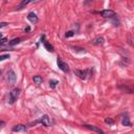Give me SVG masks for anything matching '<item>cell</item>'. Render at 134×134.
I'll return each instance as SVG.
<instances>
[{
    "mask_svg": "<svg viewBox=\"0 0 134 134\" xmlns=\"http://www.w3.org/2000/svg\"><path fill=\"white\" fill-rule=\"evenodd\" d=\"M74 73L77 74V76L82 79V80H86V79H88L90 76H91V70L90 69H86V70H74Z\"/></svg>",
    "mask_w": 134,
    "mask_h": 134,
    "instance_id": "1",
    "label": "cell"
},
{
    "mask_svg": "<svg viewBox=\"0 0 134 134\" xmlns=\"http://www.w3.org/2000/svg\"><path fill=\"white\" fill-rule=\"evenodd\" d=\"M19 95H20V89H19V88H14V89L10 92V100H9V103H10V104H14L15 102L18 100Z\"/></svg>",
    "mask_w": 134,
    "mask_h": 134,
    "instance_id": "2",
    "label": "cell"
},
{
    "mask_svg": "<svg viewBox=\"0 0 134 134\" xmlns=\"http://www.w3.org/2000/svg\"><path fill=\"white\" fill-rule=\"evenodd\" d=\"M57 64H58V67L62 70L63 72H69V66L67 65V63H65L64 61H62V59H61V58H59V57H58Z\"/></svg>",
    "mask_w": 134,
    "mask_h": 134,
    "instance_id": "3",
    "label": "cell"
},
{
    "mask_svg": "<svg viewBox=\"0 0 134 134\" xmlns=\"http://www.w3.org/2000/svg\"><path fill=\"white\" fill-rule=\"evenodd\" d=\"M100 14L103 18L108 19V18H113L114 16H115V12L112 11V10H105V11L100 12Z\"/></svg>",
    "mask_w": 134,
    "mask_h": 134,
    "instance_id": "4",
    "label": "cell"
},
{
    "mask_svg": "<svg viewBox=\"0 0 134 134\" xmlns=\"http://www.w3.org/2000/svg\"><path fill=\"white\" fill-rule=\"evenodd\" d=\"M6 79H7V82H9V84H15L17 77H16V73L14 72V70H9V71H7Z\"/></svg>",
    "mask_w": 134,
    "mask_h": 134,
    "instance_id": "5",
    "label": "cell"
},
{
    "mask_svg": "<svg viewBox=\"0 0 134 134\" xmlns=\"http://www.w3.org/2000/svg\"><path fill=\"white\" fill-rule=\"evenodd\" d=\"M39 123H41L43 126H45V127H50V125H52V123H50V119L48 115H43L41 117L40 121H38Z\"/></svg>",
    "mask_w": 134,
    "mask_h": 134,
    "instance_id": "6",
    "label": "cell"
},
{
    "mask_svg": "<svg viewBox=\"0 0 134 134\" xmlns=\"http://www.w3.org/2000/svg\"><path fill=\"white\" fill-rule=\"evenodd\" d=\"M12 131L13 132H26L27 131V128L26 126L24 125H16L12 128Z\"/></svg>",
    "mask_w": 134,
    "mask_h": 134,
    "instance_id": "7",
    "label": "cell"
},
{
    "mask_svg": "<svg viewBox=\"0 0 134 134\" xmlns=\"http://www.w3.org/2000/svg\"><path fill=\"white\" fill-rule=\"evenodd\" d=\"M83 126H84V127H86L87 129H89V130H91V131H93V132H96V133H100V134H103V133H104L103 130L100 129V128H97V127H95V126L88 125V124H84Z\"/></svg>",
    "mask_w": 134,
    "mask_h": 134,
    "instance_id": "8",
    "label": "cell"
},
{
    "mask_svg": "<svg viewBox=\"0 0 134 134\" xmlns=\"http://www.w3.org/2000/svg\"><path fill=\"white\" fill-rule=\"evenodd\" d=\"M27 19H28V20H29L31 23H37L38 20H39L38 17H37V15L35 14V13H33V12L27 15Z\"/></svg>",
    "mask_w": 134,
    "mask_h": 134,
    "instance_id": "9",
    "label": "cell"
},
{
    "mask_svg": "<svg viewBox=\"0 0 134 134\" xmlns=\"http://www.w3.org/2000/svg\"><path fill=\"white\" fill-rule=\"evenodd\" d=\"M104 42H105V40H104L103 37H97V38L94 39V40L91 41V44H93V45H103Z\"/></svg>",
    "mask_w": 134,
    "mask_h": 134,
    "instance_id": "10",
    "label": "cell"
},
{
    "mask_svg": "<svg viewBox=\"0 0 134 134\" xmlns=\"http://www.w3.org/2000/svg\"><path fill=\"white\" fill-rule=\"evenodd\" d=\"M43 43H44V47H45V49H46V50H48V52H50V53H54V46H53L52 44H50L49 42L44 41Z\"/></svg>",
    "mask_w": 134,
    "mask_h": 134,
    "instance_id": "11",
    "label": "cell"
},
{
    "mask_svg": "<svg viewBox=\"0 0 134 134\" xmlns=\"http://www.w3.org/2000/svg\"><path fill=\"white\" fill-rule=\"evenodd\" d=\"M121 124H123V126H128V127H131L132 124H131V121H130L129 120V117L128 116H125L123 121H121Z\"/></svg>",
    "mask_w": 134,
    "mask_h": 134,
    "instance_id": "12",
    "label": "cell"
},
{
    "mask_svg": "<svg viewBox=\"0 0 134 134\" xmlns=\"http://www.w3.org/2000/svg\"><path fill=\"white\" fill-rule=\"evenodd\" d=\"M33 80H34V82L36 83L37 85H41L42 83H43V79H42L40 76H35V77L33 78Z\"/></svg>",
    "mask_w": 134,
    "mask_h": 134,
    "instance_id": "13",
    "label": "cell"
},
{
    "mask_svg": "<svg viewBox=\"0 0 134 134\" xmlns=\"http://www.w3.org/2000/svg\"><path fill=\"white\" fill-rule=\"evenodd\" d=\"M20 41H21V39L20 38H15V39H13V40H11L10 42H9V45H16V44H18V43H20Z\"/></svg>",
    "mask_w": 134,
    "mask_h": 134,
    "instance_id": "14",
    "label": "cell"
},
{
    "mask_svg": "<svg viewBox=\"0 0 134 134\" xmlns=\"http://www.w3.org/2000/svg\"><path fill=\"white\" fill-rule=\"evenodd\" d=\"M59 84V81L57 80H50L49 81V86H50V88H56V86Z\"/></svg>",
    "mask_w": 134,
    "mask_h": 134,
    "instance_id": "15",
    "label": "cell"
},
{
    "mask_svg": "<svg viewBox=\"0 0 134 134\" xmlns=\"http://www.w3.org/2000/svg\"><path fill=\"white\" fill-rule=\"evenodd\" d=\"M10 54H1L0 56V62H2V61H4L6 60V59H10Z\"/></svg>",
    "mask_w": 134,
    "mask_h": 134,
    "instance_id": "16",
    "label": "cell"
},
{
    "mask_svg": "<svg viewBox=\"0 0 134 134\" xmlns=\"http://www.w3.org/2000/svg\"><path fill=\"white\" fill-rule=\"evenodd\" d=\"M105 123L107 125H113L114 124V120L113 119H110V117H106L105 119Z\"/></svg>",
    "mask_w": 134,
    "mask_h": 134,
    "instance_id": "17",
    "label": "cell"
},
{
    "mask_svg": "<svg viewBox=\"0 0 134 134\" xmlns=\"http://www.w3.org/2000/svg\"><path fill=\"white\" fill-rule=\"evenodd\" d=\"M72 48L76 50V52H82V53H86V49L85 48H81V47H78V46H73Z\"/></svg>",
    "mask_w": 134,
    "mask_h": 134,
    "instance_id": "18",
    "label": "cell"
},
{
    "mask_svg": "<svg viewBox=\"0 0 134 134\" xmlns=\"http://www.w3.org/2000/svg\"><path fill=\"white\" fill-rule=\"evenodd\" d=\"M74 36V33L72 30H69V31H67V33L65 34V37L66 38H70V37H73Z\"/></svg>",
    "mask_w": 134,
    "mask_h": 134,
    "instance_id": "19",
    "label": "cell"
},
{
    "mask_svg": "<svg viewBox=\"0 0 134 134\" xmlns=\"http://www.w3.org/2000/svg\"><path fill=\"white\" fill-rule=\"evenodd\" d=\"M6 41H7V40H6V38H1V39H0V46H2Z\"/></svg>",
    "mask_w": 134,
    "mask_h": 134,
    "instance_id": "20",
    "label": "cell"
},
{
    "mask_svg": "<svg viewBox=\"0 0 134 134\" xmlns=\"http://www.w3.org/2000/svg\"><path fill=\"white\" fill-rule=\"evenodd\" d=\"M4 126H5V123H4V121H0V129H2L3 127H4Z\"/></svg>",
    "mask_w": 134,
    "mask_h": 134,
    "instance_id": "21",
    "label": "cell"
},
{
    "mask_svg": "<svg viewBox=\"0 0 134 134\" xmlns=\"http://www.w3.org/2000/svg\"><path fill=\"white\" fill-rule=\"evenodd\" d=\"M6 25H7L6 22H1V23H0V27H4V26H6Z\"/></svg>",
    "mask_w": 134,
    "mask_h": 134,
    "instance_id": "22",
    "label": "cell"
},
{
    "mask_svg": "<svg viewBox=\"0 0 134 134\" xmlns=\"http://www.w3.org/2000/svg\"><path fill=\"white\" fill-rule=\"evenodd\" d=\"M39 1H42V0H29V3H37Z\"/></svg>",
    "mask_w": 134,
    "mask_h": 134,
    "instance_id": "23",
    "label": "cell"
},
{
    "mask_svg": "<svg viewBox=\"0 0 134 134\" xmlns=\"http://www.w3.org/2000/svg\"><path fill=\"white\" fill-rule=\"evenodd\" d=\"M29 30H30V27H29V26H27V27H26V28L24 29V31H25V33H28V31H29Z\"/></svg>",
    "mask_w": 134,
    "mask_h": 134,
    "instance_id": "24",
    "label": "cell"
},
{
    "mask_svg": "<svg viewBox=\"0 0 134 134\" xmlns=\"http://www.w3.org/2000/svg\"><path fill=\"white\" fill-rule=\"evenodd\" d=\"M1 38H2V34H1V33H0V39H1Z\"/></svg>",
    "mask_w": 134,
    "mask_h": 134,
    "instance_id": "25",
    "label": "cell"
},
{
    "mask_svg": "<svg viewBox=\"0 0 134 134\" xmlns=\"http://www.w3.org/2000/svg\"><path fill=\"white\" fill-rule=\"evenodd\" d=\"M0 74H1V70H0Z\"/></svg>",
    "mask_w": 134,
    "mask_h": 134,
    "instance_id": "26",
    "label": "cell"
}]
</instances>
